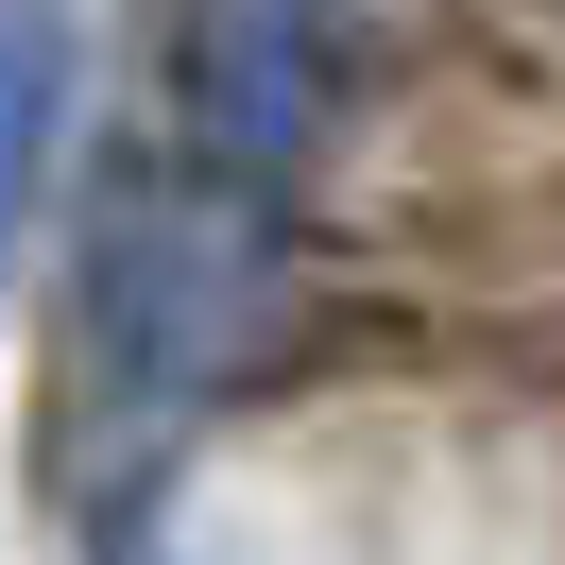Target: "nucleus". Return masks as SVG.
Masks as SVG:
<instances>
[{"instance_id":"3","label":"nucleus","mask_w":565,"mask_h":565,"mask_svg":"<svg viewBox=\"0 0 565 565\" xmlns=\"http://www.w3.org/2000/svg\"><path fill=\"white\" fill-rule=\"evenodd\" d=\"M52 120H70V0H0V223L52 189Z\"/></svg>"},{"instance_id":"1","label":"nucleus","mask_w":565,"mask_h":565,"mask_svg":"<svg viewBox=\"0 0 565 565\" xmlns=\"http://www.w3.org/2000/svg\"><path fill=\"white\" fill-rule=\"evenodd\" d=\"M257 326H275V241H257L241 206L138 189V206L104 223V257H86V343H104L120 377L189 394V377H223V360H257Z\"/></svg>"},{"instance_id":"2","label":"nucleus","mask_w":565,"mask_h":565,"mask_svg":"<svg viewBox=\"0 0 565 565\" xmlns=\"http://www.w3.org/2000/svg\"><path fill=\"white\" fill-rule=\"evenodd\" d=\"M189 104L241 172H291L343 104V35H326V0H206V35H189Z\"/></svg>"}]
</instances>
